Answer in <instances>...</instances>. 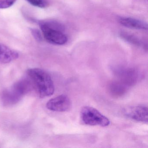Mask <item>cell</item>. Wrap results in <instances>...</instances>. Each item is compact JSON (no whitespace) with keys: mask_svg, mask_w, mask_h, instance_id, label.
Segmentation results:
<instances>
[{"mask_svg":"<svg viewBox=\"0 0 148 148\" xmlns=\"http://www.w3.org/2000/svg\"><path fill=\"white\" fill-rule=\"evenodd\" d=\"M32 88L41 98L51 96L54 93V84L48 73L40 68H31L27 72Z\"/></svg>","mask_w":148,"mask_h":148,"instance_id":"1","label":"cell"},{"mask_svg":"<svg viewBox=\"0 0 148 148\" xmlns=\"http://www.w3.org/2000/svg\"><path fill=\"white\" fill-rule=\"evenodd\" d=\"M39 26L45 39L52 45H62L67 41L63 25L52 21H40Z\"/></svg>","mask_w":148,"mask_h":148,"instance_id":"2","label":"cell"},{"mask_svg":"<svg viewBox=\"0 0 148 148\" xmlns=\"http://www.w3.org/2000/svg\"><path fill=\"white\" fill-rule=\"evenodd\" d=\"M32 89L31 83L27 78L21 79L3 92L1 97L2 102L5 106L15 104Z\"/></svg>","mask_w":148,"mask_h":148,"instance_id":"3","label":"cell"},{"mask_svg":"<svg viewBox=\"0 0 148 148\" xmlns=\"http://www.w3.org/2000/svg\"><path fill=\"white\" fill-rule=\"evenodd\" d=\"M80 118L87 125L106 127L110 125V120L97 110L91 106H84L80 111Z\"/></svg>","mask_w":148,"mask_h":148,"instance_id":"4","label":"cell"},{"mask_svg":"<svg viewBox=\"0 0 148 148\" xmlns=\"http://www.w3.org/2000/svg\"><path fill=\"white\" fill-rule=\"evenodd\" d=\"M124 114L127 117L138 122L148 123V109L145 105L128 106L123 110Z\"/></svg>","mask_w":148,"mask_h":148,"instance_id":"5","label":"cell"},{"mask_svg":"<svg viewBox=\"0 0 148 148\" xmlns=\"http://www.w3.org/2000/svg\"><path fill=\"white\" fill-rule=\"evenodd\" d=\"M46 107L52 111L64 112L71 109V102L66 95L62 94L51 99L47 103Z\"/></svg>","mask_w":148,"mask_h":148,"instance_id":"6","label":"cell"},{"mask_svg":"<svg viewBox=\"0 0 148 148\" xmlns=\"http://www.w3.org/2000/svg\"><path fill=\"white\" fill-rule=\"evenodd\" d=\"M18 58L19 53L18 52L5 45L0 44V63L8 64Z\"/></svg>","mask_w":148,"mask_h":148,"instance_id":"7","label":"cell"},{"mask_svg":"<svg viewBox=\"0 0 148 148\" xmlns=\"http://www.w3.org/2000/svg\"><path fill=\"white\" fill-rule=\"evenodd\" d=\"M120 24L131 29L136 30H148V24L144 21L132 18H121L119 19Z\"/></svg>","mask_w":148,"mask_h":148,"instance_id":"8","label":"cell"},{"mask_svg":"<svg viewBox=\"0 0 148 148\" xmlns=\"http://www.w3.org/2000/svg\"><path fill=\"white\" fill-rule=\"evenodd\" d=\"M27 2L34 6L40 8H45L47 5V3L45 0H26Z\"/></svg>","mask_w":148,"mask_h":148,"instance_id":"9","label":"cell"},{"mask_svg":"<svg viewBox=\"0 0 148 148\" xmlns=\"http://www.w3.org/2000/svg\"><path fill=\"white\" fill-rule=\"evenodd\" d=\"M16 0H0V9H5L12 6Z\"/></svg>","mask_w":148,"mask_h":148,"instance_id":"10","label":"cell"},{"mask_svg":"<svg viewBox=\"0 0 148 148\" xmlns=\"http://www.w3.org/2000/svg\"><path fill=\"white\" fill-rule=\"evenodd\" d=\"M31 32L34 38L38 41H40L42 39V36L39 31L36 29H31Z\"/></svg>","mask_w":148,"mask_h":148,"instance_id":"11","label":"cell"}]
</instances>
